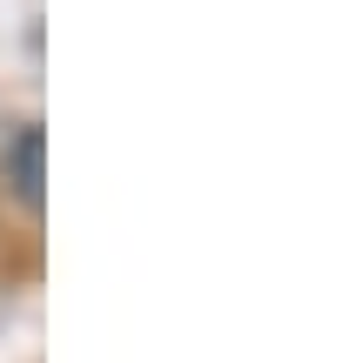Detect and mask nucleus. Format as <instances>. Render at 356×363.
<instances>
[{
    "instance_id": "nucleus-1",
    "label": "nucleus",
    "mask_w": 356,
    "mask_h": 363,
    "mask_svg": "<svg viewBox=\"0 0 356 363\" xmlns=\"http://www.w3.org/2000/svg\"><path fill=\"white\" fill-rule=\"evenodd\" d=\"M0 189L13 195L21 216H40L47 208V135H40V121H21L0 142Z\"/></svg>"
}]
</instances>
